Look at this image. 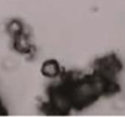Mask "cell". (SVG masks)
<instances>
[{
    "label": "cell",
    "mask_w": 125,
    "mask_h": 117,
    "mask_svg": "<svg viewBox=\"0 0 125 117\" xmlns=\"http://www.w3.org/2000/svg\"><path fill=\"white\" fill-rule=\"evenodd\" d=\"M8 32H9L12 37H16V35H19L20 33L23 32V26H22V23H21L20 21L14 20V21H11V22L8 25Z\"/></svg>",
    "instance_id": "3"
},
{
    "label": "cell",
    "mask_w": 125,
    "mask_h": 117,
    "mask_svg": "<svg viewBox=\"0 0 125 117\" xmlns=\"http://www.w3.org/2000/svg\"><path fill=\"white\" fill-rule=\"evenodd\" d=\"M1 65L5 70H15L17 67V61L15 60V57H6L4 58Z\"/></svg>",
    "instance_id": "4"
},
{
    "label": "cell",
    "mask_w": 125,
    "mask_h": 117,
    "mask_svg": "<svg viewBox=\"0 0 125 117\" xmlns=\"http://www.w3.org/2000/svg\"><path fill=\"white\" fill-rule=\"evenodd\" d=\"M1 113H4V112H3V110H1V105H0V115H1Z\"/></svg>",
    "instance_id": "5"
},
{
    "label": "cell",
    "mask_w": 125,
    "mask_h": 117,
    "mask_svg": "<svg viewBox=\"0 0 125 117\" xmlns=\"http://www.w3.org/2000/svg\"><path fill=\"white\" fill-rule=\"evenodd\" d=\"M42 73L48 78H55L60 73V66L54 60H48L42 66Z\"/></svg>",
    "instance_id": "2"
},
{
    "label": "cell",
    "mask_w": 125,
    "mask_h": 117,
    "mask_svg": "<svg viewBox=\"0 0 125 117\" xmlns=\"http://www.w3.org/2000/svg\"><path fill=\"white\" fill-rule=\"evenodd\" d=\"M14 46L21 54H30V51L33 49L31 39L25 32L20 33L16 37H14Z\"/></svg>",
    "instance_id": "1"
}]
</instances>
